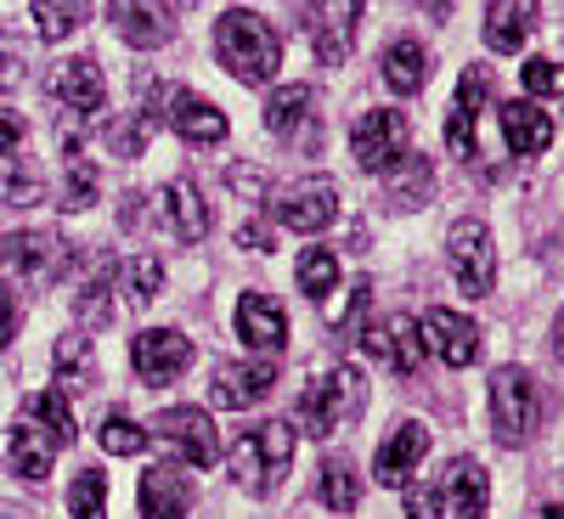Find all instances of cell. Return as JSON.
I'll return each mask as SVG.
<instances>
[{"mask_svg": "<svg viewBox=\"0 0 564 519\" xmlns=\"http://www.w3.org/2000/svg\"><path fill=\"white\" fill-rule=\"evenodd\" d=\"M215 52H220V63L238 74L243 85H271V74L282 63V40H276V29L260 12H243L238 7V12H220Z\"/></svg>", "mask_w": 564, "mask_h": 519, "instance_id": "obj_1", "label": "cell"}, {"mask_svg": "<svg viewBox=\"0 0 564 519\" xmlns=\"http://www.w3.org/2000/svg\"><path fill=\"white\" fill-rule=\"evenodd\" d=\"M289 463H294V430L289 423H254V430H243L226 446L231 480H238L243 491H254V497H265L282 475H289Z\"/></svg>", "mask_w": 564, "mask_h": 519, "instance_id": "obj_2", "label": "cell"}, {"mask_svg": "<svg viewBox=\"0 0 564 519\" xmlns=\"http://www.w3.org/2000/svg\"><path fill=\"white\" fill-rule=\"evenodd\" d=\"M367 407V385H361V372L356 367H334V372H322V379L305 385L300 396V423H305V435H334L345 418H356Z\"/></svg>", "mask_w": 564, "mask_h": 519, "instance_id": "obj_3", "label": "cell"}, {"mask_svg": "<svg viewBox=\"0 0 564 519\" xmlns=\"http://www.w3.org/2000/svg\"><path fill=\"white\" fill-rule=\"evenodd\" d=\"M542 418V390L525 367H497L491 372V430L502 446H525Z\"/></svg>", "mask_w": 564, "mask_h": 519, "instance_id": "obj_4", "label": "cell"}, {"mask_svg": "<svg viewBox=\"0 0 564 519\" xmlns=\"http://www.w3.org/2000/svg\"><path fill=\"white\" fill-rule=\"evenodd\" d=\"M406 141H412V125H406V113H395V108H367V113L350 125V153H356V164L372 170V175H384V170L406 153Z\"/></svg>", "mask_w": 564, "mask_h": 519, "instance_id": "obj_5", "label": "cell"}, {"mask_svg": "<svg viewBox=\"0 0 564 519\" xmlns=\"http://www.w3.org/2000/svg\"><path fill=\"white\" fill-rule=\"evenodd\" d=\"M446 255H452V271H457V289L468 300H486L491 282H497V249H491L486 220H457L452 238H446Z\"/></svg>", "mask_w": 564, "mask_h": 519, "instance_id": "obj_6", "label": "cell"}, {"mask_svg": "<svg viewBox=\"0 0 564 519\" xmlns=\"http://www.w3.org/2000/svg\"><path fill=\"white\" fill-rule=\"evenodd\" d=\"M130 367L148 390H164L193 367V339L175 334V327H148V334L130 339Z\"/></svg>", "mask_w": 564, "mask_h": 519, "instance_id": "obj_7", "label": "cell"}, {"mask_svg": "<svg viewBox=\"0 0 564 519\" xmlns=\"http://www.w3.org/2000/svg\"><path fill=\"white\" fill-rule=\"evenodd\" d=\"M153 435L170 441L181 452V463H193V468H215L220 463V435H215V423L204 407H164L153 418Z\"/></svg>", "mask_w": 564, "mask_h": 519, "instance_id": "obj_8", "label": "cell"}, {"mask_svg": "<svg viewBox=\"0 0 564 519\" xmlns=\"http://www.w3.org/2000/svg\"><path fill=\"white\" fill-rule=\"evenodd\" d=\"M339 220V186L327 181V175H311L300 181L289 198L276 204V226H289V231H305V238H316V231H327Z\"/></svg>", "mask_w": 564, "mask_h": 519, "instance_id": "obj_9", "label": "cell"}, {"mask_svg": "<svg viewBox=\"0 0 564 519\" xmlns=\"http://www.w3.org/2000/svg\"><path fill=\"white\" fill-rule=\"evenodd\" d=\"M271 390H276V361H220L215 379H209V396H215L226 412L260 407Z\"/></svg>", "mask_w": 564, "mask_h": 519, "instance_id": "obj_10", "label": "cell"}, {"mask_svg": "<svg viewBox=\"0 0 564 519\" xmlns=\"http://www.w3.org/2000/svg\"><path fill=\"white\" fill-rule=\"evenodd\" d=\"M0 260H7V271H18L29 282H52L68 266V244L52 238V231H12V238L0 244Z\"/></svg>", "mask_w": 564, "mask_h": 519, "instance_id": "obj_11", "label": "cell"}, {"mask_svg": "<svg viewBox=\"0 0 564 519\" xmlns=\"http://www.w3.org/2000/svg\"><path fill=\"white\" fill-rule=\"evenodd\" d=\"M113 29L124 45H135V52H153V45H170L175 34V12L170 0H113Z\"/></svg>", "mask_w": 564, "mask_h": 519, "instance_id": "obj_12", "label": "cell"}, {"mask_svg": "<svg viewBox=\"0 0 564 519\" xmlns=\"http://www.w3.org/2000/svg\"><path fill=\"white\" fill-rule=\"evenodd\" d=\"M361 29V0H322V18L311 23V52L322 68H339Z\"/></svg>", "mask_w": 564, "mask_h": 519, "instance_id": "obj_13", "label": "cell"}, {"mask_svg": "<svg viewBox=\"0 0 564 519\" xmlns=\"http://www.w3.org/2000/svg\"><path fill=\"white\" fill-rule=\"evenodd\" d=\"M486 97H491V79H486V68H468V74L457 79V102H452V113H446V141H452V159H475V153H480L475 125H480Z\"/></svg>", "mask_w": 564, "mask_h": 519, "instance_id": "obj_14", "label": "cell"}, {"mask_svg": "<svg viewBox=\"0 0 564 519\" xmlns=\"http://www.w3.org/2000/svg\"><path fill=\"white\" fill-rule=\"evenodd\" d=\"M361 345H367V356H379L390 372H417L423 367V350H430V345H423V327L412 316H390L379 327H367Z\"/></svg>", "mask_w": 564, "mask_h": 519, "instance_id": "obj_15", "label": "cell"}, {"mask_svg": "<svg viewBox=\"0 0 564 519\" xmlns=\"http://www.w3.org/2000/svg\"><path fill=\"white\" fill-rule=\"evenodd\" d=\"M265 130L271 136H289L300 148H322V125L311 113V85H282L265 97Z\"/></svg>", "mask_w": 564, "mask_h": 519, "instance_id": "obj_16", "label": "cell"}, {"mask_svg": "<svg viewBox=\"0 0 564 519\" xmlns=\"http://www.w3.org/2000/svg\"><path fill=\"white\" fill-rule=\"evenodd\" d=\"M423 334H430V339H423V345H430L446 367H475V356H480V327L475 322H468L463 311H430V316H423Z\"/></svg>", "mask_w": 564, "mask_h": 519, "instance_id": "obj_17", "label": "cell"}, {"mask_svg": "<svg viewBox=\"0 0 564 519\" xmlns=\"http://www.w3.org/2000/svg\"><path fill=\"white\" fill-rule=\"evenodd\" d=\"M193 508V480L181 475V463H153L141 475V519H186Z\"/></svg>", "mask_w": 564, "mask_h": 519, "instance_id": "obj_18", "label": "cell"}, {"mask_svg": "<svg viewBox=\"0 0 564 519\" xmlns=\"http://www.w3.org/2000/svg\"><path fill=\"white\" fill-rule=\"evenodd\" d=\"M52 97L74 113H102L108 102V85H102V68L90 63V57H68L52 68Z\"/></svg>", "mask_w": 564, "mask_h": 519, "instance_id": "obj_19", "label": "cell"}, {"mask_svg": "<svg viewBox=\"0 0 564 519\" xmlns=\"http://www.w3.org/2000/svg\"><path fill=\"white\" fill-rule=\"evenodd\" d=\"M164 108H170V125L198 141V148H215V141H226V113L215 102H204L198 90H164Z\"/></svg>", "mask_w": 564, "mask_h": 519, "instance_id": "obj_20", "label": "cell"}, {"mask_svg": "<svg viewBox=\"0 0 564 519\" xmlns=\"http://www.w3.org/2000/svg\"><path fill=\"white\" fill-rule=\"evenodd\" d=\"M423 452H430V430H423L417 418H401L395 435L384 441L379 463H372V475H379V486H406V475L423 463Z\"/></svg>", "mask_w": 564, "mask_h": 519, "instance_id": "obj_21", "label": "cell"}, {"mask_svg": "<svg viewBox=\"0 0 564 519\" xmlns=\"http://www.w3.org/2000/svg\"><path fill=\"white\" fill-rule=\"evenodd\" d=\"M238 339L254 345V350H282L289 345V316H282V305L271 294H243L238 300Z\"/></svg>", "mask_w": 564, "mask_h": 519, "instance_id": "obj_22", "label": "cell"}, {"mask_svg": "<svg viewBox=\"0 0 564 519\" xmlns=\"http://www.w3.org/2000/svg\"><path fill=\"white\" fill-rule=\"evenodd\" d=\"M441 486H446V497H452V519H486V508H491V480H486L480 457H452L446 475H441Z\"/></svg>", "mask_w": 564, "mask_h": 519, "instance_id": "obj_23", "label": "cell"}, {"mask_svg": "<svg viewBox=\"0 0 564 519\" xmlns=\"http://www.w3.org/2000/svg\"><path fill=\"white\" fill-rule=\"evenodd\" d=\"M159 204H164V220H170V231L181 244H204L209 238V209H204V198H198V186L193 181H164V193H159Z\"/></svg>", "mask_w": 564, "mask_h": 519, "instance_id": "obj_24", "label": "cell"}, {"mask_svg": "<svg viewBox=\"0 0 564 519\" xmlns=\"http://www.w3.org/2000/svg\"><path fill=\"white\" fill-rule=\"evenodd\" d=\"M502 136H508V153L536 159L553 148V119L536 102H502Z\"/></svg>", "mask_w": 564, "mask_h": 519, "instance_id": "obj_25", "label": "cell"}, {"mask_svg": "<svg viewBox=\"0 0 564 519\" xmlns=\"http://www.w3.org/2000/svg\"><path fill=\"white\" fill-rule=\"evenodd\" d=\"M384 193L395 209H423L435 198V164L423 153H401L390 170H384Z\"/></svg>", "mask_w": 564, "mask_h": 519, "instance_id": "obj_26", "label": "cell"}, {"mask_svg": "<svg viewBox=\"0 0 564 519\" xmlns=\"http://www.w3.org/2000/svg\"><path fill=\"white\" fill-rule=\"evenodd\" d=\"M536 23V0H486V45L491 52H520Z\"/></svg>", "mask_w": 564, "mask_h": 519, "instance_id": "obj_27", "label": "cell"}, {"mask_svg": "<svg viewBox=\"0 0 564 519\" xmlns=\"http://www.w3.org/2000/svg\"><path fill=\"white\" fill-rule=\"evenodd\" d=\"M23 418L34 423V430L52 441V446H74L79 441V423H74V412H68V396L63 390H34L29 401H23Z\"/></svg>", "mask_w": 564, "mask_h": 519, "instance_id": "obj_28", "label": "cell"}, {"mask_svg": "<svg viewBox=\"0 0 564 519\" xmlns=\"http://www.w3.org/2000/svg\"><path fill=\"white\" fill-rule=\"evenodd\" d=\"M52 457H57V446L45 441L29 418L7 435V468H12L18 480H45V475H52Z\"/></svg>", "mask_w": 564, "mask_h": 519, "instance_id": "obj_29", "label": "cell"}, {"mask_svg": "<svg viewBox=\"0 0 564 519\" xmlns=\"http://www.w3.org/2000/svg\"><path fill=\"white\" fill-rule=\"evenodd\" d=\"M384 85L401 90V97H417V90L430 85V52H423L417 40H395L384 52Z\"/></svg>", "mask_w": 564, "mask_h": 519, "instance_id": "obj_30", "label": "cell"}, {"mask_svg": "<svg viewBox=\"0 0 564 519\" xmlns=\"http://www.w3.org/2000/svg\"><path fill=\"white\" fill-rule=\"evenodd\" d=\"M52 367H57V385H63V396H79V390L97 385V356H90V339H79V334L57 339Z\"/></svg>", "mask_w": 564, "mask_h": 519, "instance_id": "obj_31", "label": "cell"}, {"mask_svg": "<svg viewBox=\"0 0 564 519\" xmlns=\"http://www.w3.org/2000/svg\"><path fill=\"white\" fill-rule=\"evenodd\" d=\"M113 277H119V266L102 260L97 271L79 282V294H74V316H79V322H90V327L113 322Z\"/></svg>", "mask_w": 564, "mask_h": 519, "instance_id": "obj_32", "label": "cell"}, {"mask_svg": "<svg viewBox=\"0 0 564 519\" xmlns=\"http://www.w3.org/2000/svg\"><path fill=\"white\" fill-rule=\"evenodd\" d=\"M119 277H124V300H130V305H148V300H159V289H164V260L148 255V249H135V255L119 266Z\"/></svg>", "mask_w": 564, "mask_h": 519, "instance_id": "obj_33", "label": "cell"}, {"mask_svg": "<svg viewBox=\"0 0 564 519\" xmlns=\"http://www.w3.org/2000/svg\"><path fill=\"white\" fill-rule=\"evenodd\" d=\"M63 164H68V193H63V209H90L97 204V164L85 159V148L68 136L63 141Z\"/></svg>", "mask_w": 564, "mask_h": 519, "instance_id": "obj_34", "label": "cell"}, {"mask_svg": "<svg viewBox=\"0 0 564 519\" xmlns=\"http://www.w3.org/2000/svg\"><path fill=\"white\" fill-rule=\"evenodd\" d=\"M90 12V0H34V29L40 40H68Z\"/></svg>", "mask_w": 564, "mask_h": 519, "instance_id": "obj_35", "label": "cell"}, {"mask_svg": "<svg viewBox=\"0 0 564 519\" xmlns=\"http://www.w3.org/2000/svg\"><path fill=\"white\" fill-rule=\"evenodd\" d=\"M68 513L74 519H108V475H102V468H79V475H74Z\"/></svg>", "mask_w": 564, "mask_h": 519, "instance_id": "obj_36", "label": "cell"}, {"mask_svg": "<svg viewBox=\"0 0 564 519\" xmlns=\"http://www.w3.org/2000/svg\"><path fill=\"white\" fill-rule=\"evenodd\" d=\"M294 277H300V289H305L311 300H327V294H334V282H339L334 249H305L300 266H294Z\"/></svg>", "mask_w": 564, "mask_h": 519, "instance_id": "obj_37", "label": "cell"}, {"mask_svg": "<svg viewBox=\"0 0 564 519\" xmlns=\"http://www.w3.org/2000/svg\"><path fill=\"white\" fill-rule=\"evenodd\" d=\"M356 497H361V486H356V475H350V463H327L322 468V502L334 508V513H350L356 508Z\"/></svg>", "mask_w": 564, "mask_h": 519, "instance_id": "obj_38", "label": "cell"}, {"mask_svg": "<svg viewBox=\"0 0 564 519\" xmlns=\"http://www.w3.org/2000/svg\"><path fill=\"white\" fill-rule=\"evenodd\" d=\"M367 300H372V282H367V277H356L350 289H345V300L322 311V322L334 327V334H350V327L361 322V311H367Z\"/></svg>", "mask_w": 564, "mask_h": 519, "instance_id": "obj_39", "label": "cell"}, {"mask_svg": "<svg viewBox=\"0 0 564 519\" xmlns=\"http://www.w3.org/2000/svg\"><path fill=\"white\" fill-rule=\"evenodd\" d=\"M148 441H153V435L141 430V423L119 418V412L102 423V452H113V457H135V452H148Z\"/></svg>", "mask_w": 564, "mask_h": 519, "instance_id": "obj_40", "label": "cell"}, {"mask_svg": "<svg viewBox=\"0 0 564 519\" xmlns=\"http://www.w3.org/2000/svg\"><path fill=\"white\" fill-rule=\"evenodd\" d=\"M226 186H231L243 204H265V198H271V175L254 170V164H231V170H226Z\"/></svg>", "mask_w": 564, "mask_h": 519, "instance_id": "obj_41", "label": "cell"}, {"mask_svg": "<svg viewBox=\"0 0 564 519\" xmlns=\"http://www.w3.org/2000/svg\"><path fill=\"white\" fill-rule=\"evenodd\" d=\"M525 90H531V97H564V68L547 63V57L525 63Z\"/></svg>", "mask_w": 564, "mask_h": 519, "instance_id": "obj_42", "label": "cell"}, {"mask_svg": "<svg viewBox=\"0 0 564 519\" xmlns=\"http://www.w3.org/2000/svg\"><path fill=\"white\" fill-rule=\"evenodd\" d=\"M441 497H446V486H441V480L412 486V491H406V519H441Z\"/></svg>", "mask_w": 564, "mask_h": 519, "instance_id": "obj_43", "label": "cell"}, {"mask_svg": "<svg viewBox=\"0 0 564 519\" xmlns=\"http://www.w3.org/2000/svg\"><path fill=\"white\" fill-rule=\"evenodd\" d=\"M12 79H23V45L12 34H0V85H12Z\"/></svg>", "mask_w": 564, "mask_h": 519, "instance_id": "obj_44", "label": "cell"}, {"mask_svg": "<svg viewBox=\"0 0 564 519\" xmlns=\"http://www.w3.org/2000/svg\"><path fill=\"white\" fill-rule=\"evenodd\" d=\"M23 136H29L23 113H12V108H0V153H18V148H23Z\"/></svg>", "mask_w": 564, "mask_h": 519, "instance_id": "obj_45", "label": "cell"}, {"mask_svg": "<svg viewBox=\"0 0 564 519\" xmlns=\"http://www.w3.org/2000/svg\"><path fill=\"white\" fill-rule=\"evenodd\" d=\"M18 339V294L0 282V345H12Z\"/></svg>", "mask_w": 564, "mask_h": 519, "instance_id": "obj_46", "label": "cell"}, {"mask_svg": "<svg viewBox=\"0 0 564 519\" xmlns=\"http://www.w3.org/2000/svg\"><path fill=\"white\" fill-rule=\"evenodd\" d=\"M119 226H124V231L148 226V198H141V193H124V198H119Z\"/></svg>", "mask_w": 564, "mask_h": 519, "instance_id": "obj_47", "label": "cell"}, {"mask_svg": "<svg viewBox=\"0 0 564 519\" xmlns=\"http://www.w3.org/2000/svg\"><path fill=\"white\" fill-rule=\"evenodd\" d=\"M238 244H243V249H271V226H265V220L238 226Z\"/></svg>", "mask_w": 564, "mask_h": 519, "instance_id": "obj_48", "label": "cell"}, {"mask_svg": "<svg viewBox=\"0 0 564 519\" xmlns=\"http://www.w3.org/2000/svg\"><path fill=\"white\" fill-rule=\"evenodd\" d=\"M7 198H12V204H34V198H40V181H29V175H18V181L7 186Z\"/></svg>", "mask_w": 564, "mask_h": 519, "instance_id": "obj_49", "label": "cell"}, {"mask_svg": "<svg viewBox=\"0 0 564 519\" xmlns=\"http://www.w3.org/2000/svg\"><path fill=\"white\" fill-rule=\"evenodd\" d=\"M412 7H423L430 18H446V12H452V0H412Z\"/></svg>", "mask_w": 564, "mask_h": 519, "instance_id": "obj_50", "label": "cell"}, {"mask_svg": "<svg viewBox=\"0 0 564 519\" xmlns=\"http://www.w3.org/2000/svg\"><path fill=\"white\" fill-rule=\"evenodd\" d=\"M553 345H558V361H564V311H558V322H553Z\"/></svg>", "mask_w": 564, "mask_h": 519, "instance_id": "obj_51", "label": "cell"}, {"mask_svg": "<svg viewBox=\"0 0 564 519\" xmlns=\"http://www.w3.org/2000/svg\"><path fill=\"white\" fill-rule=\"evenodd\" d=\"M542 519H564V502H553V508H542Z\"/></svg>", "mask_w": 564, "mask_h": 519, "instance_id": "obj_52", "label": "cell"}]
</instances>
